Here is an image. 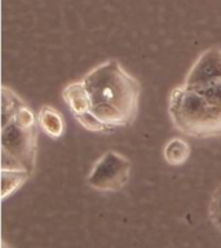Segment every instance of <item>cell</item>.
<instances>
[{"instance_id":"obj_1","label":"cell","mask_w":221,"mask_h":248,"mask_svg":"<svg viewBox=\"0 0 221 248\" xmlns=\"http://www.w3.org/2000/svg\"><path fill=\"white\" fill-rule=\"evenodd\" d=\"M81 81L91 97V112L109 129L128 127L136 119L141 84L118 60L102 62Z\"/></svg>"},{"instance_id":"obj_2","label":"cell","mask_w":221,"mask_h":248,"mask_svg":"<svg viewBox=\"0 0 221 248\" xmlns=\"http://www.w3.org/2000/svg\"><path fill=\"white\" fill-rule=\"evenodd\" d=\"M168 114L182 135L198 139L221 136V108L211 104L195 89L174 88L168 100Z\"/></svg>"},{"instance_id":"obj_3","label":"cell","mask_w":221,"mask_h":248,"mask_svg":"<svg viewBox=\"0 0 221 248\" xmlns=\"http://www.w3.org/2000/svg\"><path fill=\"white\" fill-rule=\"evenodd\" d=\"M131 177V162L116 151H106L95 164L87 184L98 191H118Z\"/></svg>"},{"instance_id":"obj_4","label":"cell","mask_w":221,"mask_h":248,"mask_svg":"<svg viewBox=\"0 0 221 248\" xmlns=\"http://www.w3.org/2000/svg\"><path fill=\"white\" fill-rule=\"evenodd\" d=\"M38 147V127L22 129L15 122L1 128V149L22 163L30 173L35 168Z\"/></svg>"},{"instance_id":"obj_5","label":"cell","mask_w":221,"mask_h":248,"mask_svg":"<svg viewBox=\"0 0 221 248\" xmlns=\"http://www.w3.org/2000/svg\"><path fill=\"white\" fill-rule=\"evenodd\" d=\"M221 81V49L208 48L197 58L186 75V88H201Z\"/></svg>"},{"instance_id":"obj_6","label":"cell","mask_w":221,"mask_h":248,"mask_svg":"<svg viewBox=\"0 0 221 248\" xmlns=\"http://www.w3.org/2000/svg\"><path fill=\"white\" fill-rule=\"evenodd\" d=\"M62 98L74 116L91 111V97L83 81L70 83L62 91Z\"/></svg>"},{"instance_id":"obj_7","label":"cell","mask_w":221,"mask_h":248,"mask_svg":"<svg viewBox=\"0 0 221 248\" xmlns=\"http://www.w3.org/2000/svg\"><path fill=\"white\" fill-rule=\"evenodd\" d=\"M39 127L50 139H60L65 132V120L62 115L52 106H43L38 115Z\"/></svg>"},{"instance_id":"obj_8","label":"cell","mask_w":221,"mask_h":248,"mask_svg":"<svg viewBox=\"0 0 221 248\" xmlns=\"http://www.w3.org/2000/svg\"><path fill=\"white\" fill-rule=\"evenodd\" d=\"M22 98L7 85L1 87V128L13 122L19 108L25 106Z\"/></svg>"},{"instance_id":"obj_9","label":"cell","mask_w":221,"mask_h":248,"mask_svg":"<svg viewBox=\"0 0 221 248\" xmlns=\"http://www.w3.org/2000/svg\"><path fill=\"white\" fill-rule=\"evenodd\" d=\"M164 159L170 166H182L190 156L189 143L181 139H172L166 143L163 151Z\"/></svg>"},{"instance_id":"obj_10","label":"cell","mask_w":221,"mask_h":248,"mask_svg":"<svg viewBox=\"0 0 221 248\" xmlns=\"http://www.w3.org/2000/svg\"><path fill=\"white\" fill-rule=\"evenodd\" d=\"M29 170H1V199L5 201L8 197L16 193L25 182L30 178Z\"/></svg>"},{"instance_id":"obj_11","label":"cell","mask_w":221,"mask_h":248,"mask_svg":"<svg viewBox=\"0 0 221 248\" xmlns=\"http://www.w3.org/2000/svg\"><path fill=\"white\" fill-rule=\"evenodd\" d=\"M17 125L22 129H31V128L38 127V116H35V114L32 112L27 105L22 106L19 108L17 114L15 115V119H13Z\"/></svg>"},{"instance_id":"obj_12","label":"cell","mask_w":221,"mask_h":248,"mask_svg":"<svg viewBox=\"0 0 221 248\" xmlns=\"http://www.w3.org/2000/svg\"><path fill=\"white\" fill-rule=\"evenodd\" d=\"M75 119L79 122L81 127H84L85 129H88L91 132H105L108 131L109 127L105 123H102L95 114L91 111L81 114L79 116H75Z\"/></svg>"},{"instance_id":"obj_13","label":"cell","mask_w":221,"mask_h":248,"mask_svg":"<svg viewBox=\"0 0 221 248\" xmlns=\"http://www.w3.org/2000/svg\"><path fill=\"white\" fill-rule=\"evenodd\" d=\"M208 215L212 224L221 230V186L213 193L208 205Z\"/></svg>"},{"instance_id":"obj_14","label":"cell","mask_w":221,"mask_h":248,"mask_svg":"<svg viewBox=\"0 0 221 248\" xmlns=\"http://www.w3.org/2000/svg\"><path fill=\"white\" fill-rule=\"evenodd\" d=\"M1 170H27L18 159L1 149Z\"/></svg>"}]
</instances>
